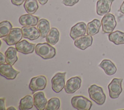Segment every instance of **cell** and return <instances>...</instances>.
Returning a JSON list of instances; mask_svg holds the SVG:
<instances>
[{"label":"cell","mask_w":124,"mask_h":110,"mask_svg":"<svg viewBox=\"0 0 124 110\" xmlns=\"http://www.w3.org/2000/svg\"><path fill=\"white\" fill-rule=\"evenodd\" d=\"M35 53L44 59H52L56 55V49L48 43H38L35 47Z\"/></svg>","instance_id":"6da1fadb"},{"label":"cell","mask_w":124,"mask_h":110,"mask_svg":"<svg viewBox=\"0 0 124 110\" xmlns=\"http://www.w3.org/2000/svg\"><path fill=\"white\" fill-rule=\"evenodd\" d=\"M88 93L90 98L97 104L102 105L105 102L106 96L102 87L93 84L88 88Z\"/></svg>","instance_id":"7a4b0ae2"},{"label":"cell","mask_w":124,"mask_h":110,"mask_svg":"<svg viewBox=\"0 0 124 110\" xmlns=\"http://www.w3.org/2000/svg\"><path fill=\"white\" fill-rule=\"evenodd\" d=\"M73 108L78 110H89L92 106V102L83 95L74 96L71 100Z\"/></svg>","instance_id":"3957f363"},{"label":"cell","mask_w":124,"mask_h":110,"mask_svg":"<svg viewBox=\"0 0 124 110\" xmlns=\"http://www.w3.org/2000/svg\"><path fill=\"white\" fill-rule=\"evenodd\" d=\"M101 25L104 33H110L116 27L117 22L114 16L110 13L104 15L101 19Z\"/></svg>","instance_id":"277c9868"},{"label":"cell","mask_w":124,"mask_h":110,"mask_svg":"<svg viewBox=\"0 0 124 110\" xmlns=\"http://www.w3.org/2000/svg\"><path fill=\"white\" fill-rule=\"evenodd\" d=\"M123 80V79L114 78L108 85L109 95L111 98L116 99L118 98L122 92V83Z\"/></svg>","instance_id":"5b68a950"},{"label":"cell","mask_w":124,"mask_h":110,"mask_svg":"<svg viewBox=\"0 0 124 110\" xmlns=\"http://www.w3.org/2000/svg\"><path fill=\"white\" fill-rule=\"evenodd\" d=\"M66 73V72H58L52 78L51 88L54 92L59 93L65 87Z\"/></svg>","instance_id":"8992f818"},{"label":"cell","mask_w":124,"mask_h":110,"mask_svg":"<svg viewBox=\"0 0 124 110\" xmlns=\"http://www.w3.org/2000/svg\"><path fill=\"white\" fill-rule=\"evenodd\" d=\"M23 37V34L21 29L19 28H12L9 33L5 37L2 38V40L8 46L16 45L20 41Z\"/></svg>","instance_id":"52a82bcc"},{"label":"cell","mask_w":124,"mask_h":110,"mask_svg":"<svg viewBox=\"0 0 124 110\" xmlns=\"http://www.w3.org/2000/svg\"><path fill=\"white\" fill-rule=\"evenodd\" d=\"M47 79L43 75H40L32 78L29 84V88L32 92H35L44 90L46 85Z\"/></svg>","instance_id":"ba28073f"},{"label":"cell","mask_w":124,"mask_h":110,"mask_svg":"<svg viewBox=\"0 0 124 110\" xmlns=\"http://www.w3.org/2000/svg\"><path fill=\"white\" fill-rule=\"evenodd\" d=\"M19 73V71L15 69L11 64L3 63L0 65V75L7 79H14Z\"/></svg>","instance_id":"9c48e42d"},{"label":"cell","mask_w":124,"mask_h":110,"mask_svg":"<svg viewBox=\"0 0 124 110\" xmlns=\"http://www.w3.org/2000/svg\"><path fill=\"white\" fill-rule=\"evenodd\" d=\"M87 31V26L83 22H80L73 26L70 30V36L75 40L77 38L85 35Z\"/></svg>","instance_id":"30bf717a"},{"label":"cell","mask_w":124,"mask_h":110,"mask_svg":"<svg viewBox=\"0 0 124 110\" xmlns=\"http://www.w3.org/2000/svg\"><path fill=\"white\" fill-rule=\"evenodd\" d=\"M81 79L78 76L72 77L67 80L64 90L67 94H73L78 90L81 84Z\"/></svg>","instance_id":"8fae6325"},{"label":"cell","mask_w":124,"mask_h":110,"mask_svg":"<svg viewBox=\"0 0 124 110\" xmlns=\"http://www.w3.org/2000/svg\"><path fill=\"white\" fill-rule=\"evenodd\" d=\"M114 0H98L96 2V13L99 16H104L109 13L111 6Z\"/></svg>","instance_id":"7c38bea8"},{"label":"cell","mask_w":124,"mask_h":110,"mask_svg":"<svg viewBox=\"0 0 124 110\" xmlns=\"http://www.w3.org/2000/svg\"><path fill=\"white\" fill-rule=\"evenodd\" d=\"M35 44L30 43L26 40L19 41L15 45L17 51L24 54L32 53L35 49Z\"/></svg>","instance_id":"4fadbf2b"},{"label":"cell","mask_w":124,"mask_h":110,"mask_svg":"<svg viewBox=\"0 0 124 110\" xmlns=\"http://www.w3.org/2000/svg\"><path fill=\"white\" fill-rule=\"evenodd\" d=\"M21 30L24 38L33 41L37 39L40 36V33L37 28L34 26H23Z\"/></svg>","instance_id":"5bb4252c"},{"label":"cell","mask_w":124,"mask_h":110,"mask_svg":"<svg viewBox=\"0 0 124 110\" xmlns=\"http://www.w3.org/2000/svg\"><path fill=\"white\" fill-rule=\"evenodd\" d=\"M18 21L19 23L23 26H35L38 23L39 17L29 14H24L19 17Z\"/></svg>","instance_id":"9a60e30c"},{"label":"cell","mask_w":124,"mask_h":110,"mask_svg":"<svg viewBox=\"0 0 124 110\" xmlns=\"http://www.w3.org/2000/svg\"><path fill=\"white\" fill-rule=\"evenodd\" d=\"M34 100V106L38 110H44L45 109L47 103V99L45 94L42 92L35 93L33 96Z\"/></svg>","instance_id":"2e32d148"},{"label":"cell","mask_w":124,"mask_h":110,"mask_svg":"<svg viewBox=\"0 0 124 110\" xmlns=\"http://www.w3.org/2000/svg\"><path fill=\"white\" fill-rule=\"evenodd\" d=\"M93 40L92 36L83 35L75 40L74 45L77 47L81 50H85L92 45Z\"/></svg>","instance_id":"e0dca14e"},{"label":"cell","mask_w":124,"mask_h":110,"mask_svg":"<svg viewBox=\"0 0 124 110\" xmlns=\"http://www.w3.org/2000/svg\"><path fill=\"white\" fill-rule=\"evenodd\" d=\"M99 66L102 68L105 73L108 76L114 75L117 71V68L115 64L108 59L102 60L99 64Z\"/></svg>","instance_id":"ac0fdd59"},{"label":"cell","mask_w":124,"mask_h":110,"mask_svg":"<svg viewBox=\"0 0 124 110\" xmlns=\"http://www.w3.org/2000/svg\"><path fill=\"white\" fill-rule=\"evenodd\" d=\"M101 25V22L97 19H94L88 23L86 33L88 35L93 36L98 33Z\"/></svg>","instance_id":"d6986e66"},{"label":"cell","mask_w":124,"mask_h":110,"mask_svg":"<svg viewBox=\"0 0 124 110\" xmlns=\"http://www.w3.org/2000/svg\"><path fill=\"white\" fill-rule=\"evenodd\" d=\"M37 28L40 32L41 38H45L50 31L49 21L45 18L40 19L37 24Z\"/></svg>","instance_id":"ffe728a7"},{"label":"cell","mask_w":124,"mask_h":110,"mask_svg":"<svg viewBox=\"0 0 124 110\" xmlns=\"http://www.w3.org/2000/svg\"><path fill=\"white\" fill-rule=\"evenodd\" d=\"M17 50L16 48L10 47L5 52L6 63L13 65L18 60L17 56Z\"/></svg>","instance_id":"44dd1931"},{"label":"cell","mask_w":124,"mask_h":110,"mask_svg":"<svg viewBox=\"0 0 124 110\" xmlns=\"http://www.w3.org/2000/svg\"><path fill=\"white\" fill-rule=\"evenodd\" d=\"M108 40L116 45L124 44V32L116 31L110 33L108 36Z\"/></svg>","instance_id":"7402d4cb"},{"label":"cell","mask_w":124,"mask_h":110,"mask_svg":"<svg viewBox=\"0 0 124 110\" xmlns=\"http://www.w3.org/2000/svg\"><path fill=\"white\" fill-rule=\"evenodd\" d=\"M33 105V97L31 95H26L20 99L19 109L20 110H30L32 108Z\"/></svg>","instance_id":"603a6c76"},{"label":"cell","mask_w":124,"mask_h":110,"mask_svg":"<svg viewBox=\"0 0 124 110\" xmlns=\"http://www.w3.org/2000/svg\"><path fill=\"white\" fill-rule=\"evenodd\" d=\"M59 37L60 32L56 28H52L46 37V40L50 45H54L59 41Z\"/></svg>","instance_id":"cb8c5ba5"},{"label":"cell","mask_w":124,"mask_h":110,"mask_svg":"<svg viewBox=\"0 0 124 110\" xmlns=\"http://www.w3.org/2000/svg\"><path fill=\"white\" fill-rule=\"evenodd\" d=\"M24 7L26 12L29 14H34L38 10L39 6L37 0H26Z\"/></svg>","instance_id":"d4e9b609"},{"label":"cell","mask_w":124,"mask_h":110,"mask_svg":"<svg viewBox=\"0 0 124 110\" xmlns=\"http://www.w3.org/2000/svg\"><path fill=\"white\" fill-rule=\"evenodd\" d=\"M12 24L7 20L1 21L0 23V38L6 36L12 29Z\"/></svg>","instance_id":"484cf974"},{"label":"cell","mask_w":124,"mask_h":110,"mask_svg":"<svg viewBox=\"0 0 124 110\" xmlns=\"http://www.w3.org/2000/svg\"><path fill=\"white\" fill-rule=\"evenodd\" d=\"M61 101L58 97H52L47 102L45 107L46 110H57L60 107Z\"/></svg>","instance_id":"4316f807"},{"label":"cell","mask_w":124,"mask_h":110,"mask_svg":"<svg viewBox=\"0 0 124 110\" xmlns=\"http://www.w3.org/2000/svg\"><path fill=\"white\" fill-rule=\"evenodd\" d=\"M79 0H63L62 3L67 6H72L77 3Z\"/></svg>","instance_id":"83f0119b"},{"label":"cell","mask_w":124,"mask_h":110,"mask_svg":"<svg viewBox=\"0 0 124 110\" xmlns=\"http://www.w3.org/2000/svg\"><path fill=\"white\" fill-rule=\"evenodd\" d=\"M26 0H11V2L13 4L16 6L21 5Z\"/></svg>","instance_id":"f1b7e54d"},{"label":"cell","mask_w":124,"mask_h":110,"mask_svg":"<svg viewBox=\"0 0 124 110\" xmlns=\"http://www.w3.org/2000/svg\"><path fill=\"white\" fill-rule=\"evenodd\" d=\"M0 109L2 110H5V98L4 97H2L0 98Z\"/></svg>","instance_id":"f546056e"},{"label":"cell","mask_w":124,"mask_h":110,"mask_svg":"<svg viewBox=\"0 0 124 110\" xmlns=\"http://www.w3.org/2000/svg\"><path fill=\"white\" fill-rule=\"evenodd\" d=\"M6 62L5 56L3 54L2 52H0V64L5 63Z\"/></svg>","instance_id":"4dcf8cb0"},{"label":"cell","mask_w":124,"mask_h":110,"mask_svg":"<svg viewBox=\"0 0 124 110\" xmlns=\"http://www.w3.org/2000/svg\"><path fill=\"white\" fill-rule=\"evenodd\" d=\"M118 11L124 14V0L122 4H121V5L119 9L118 10Z\"/></svg>","instance_id":"1f68e13d"},{"label":"cell","mask_w":124,"mask_h":110,"mask_svg":"<svg viewBox=\"0 0 124 110\" xmlns=\"http://www.w3.org/2000/svg\"><path fill=\"white\" fill-rule=\"evenodd\" d=\"M38 0L40 3V4H41V5H45L47 2L48 0Z\"/></svg>","instance_id":"d6a6232c"},{"label":"cell","mask_w":124,"mask_h":110,"mask_svg":"<svg viewBox=\"0 0 124 110\" xmlns=\"http://www.w3.org/2000/svg\"><path fill=\"white\" fill-rule=\"evenodd\" d=\"M7 110H16V109L15 107L12 106V107H9L8 108H7Z\"/></svg>","instance_id":"836d02e7"}]
</instances>
